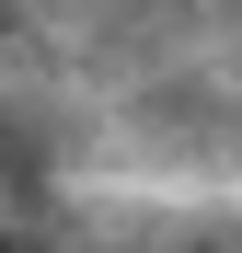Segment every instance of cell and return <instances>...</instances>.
Listing matches in <instances>:
<instances>
[{
    "mask_svg": "<svg viewBox=\"0 0 242 253\" xmlns=\"http://www.w3.org/2000/svg\"><path fill=\"white\" fill-rule=\"evenodd\" d=\"M0 253H12V242H0Z\"/></svg>",
    "mask_w": 242,
    "mask_h": 253,
    "instance_id": "cell-1",
    "label": "cell"
}]
</instances>
